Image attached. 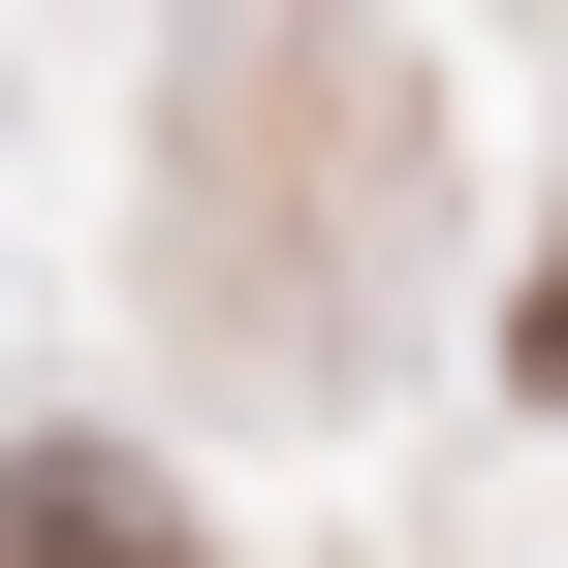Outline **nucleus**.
<instances>
[{"label": "nucleus", "mask_w": 568, "mask_h": 568, "mask_svg": "<svg viewBox=\"0 0 568 568\" xmlns=\"http://www.w3.org/2000/svg\"><path fill=\"white\" fill-rule=\"evenodd\" d=\"M0 568H190V506L126 443H32V474H0Z\"/></svg>", "instance_id": "f257e3e1"}, {"label": "nucleus", "mask_w": 568, "mask_h": 568, "mask_svg": "<svg viewBox=\"0 0 568 568\" xmlns=\"http://www.w3.org/2000/svg\"><path fill=\"white\" fill-rule=\"evenodd\" d=\"M537 379H568V284H537Z\"/></svg>", "instance_id": "f03ea898"}]
</instances>
